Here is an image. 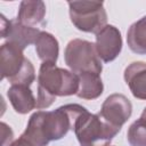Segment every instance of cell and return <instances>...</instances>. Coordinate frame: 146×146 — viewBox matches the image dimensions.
Masks as SVG:
<instances>
[{"label": "cell", "instance_id": "obj_10", "mask_svg": "<svg viewBox=\"0 0 146 146\" xmlns=\"http://www.w3.org/2000/svg\"><path fill=\"white\" fill-rule=\"evenodd\" d=\"M123 76L133 97L146 100V63L132 62L125 67Z\"/></svg>", "mask_w": 146, "mask_h": 146}, {"label": "cell", "instance_id": "obj_16", "mask_svg": "<svg viewBox=\"0 0 146 146\" xmlns=\"http://www.w3.org/2000/svg\"><path fill=\"white\" fill-rule=\"evenodd\" d=\"M127 139L130 146H146V117L140 116L128 129Z\"/></svg>", "mask_w": 146, "mask_h": 146}, {"label": "cell", "instance_id": "obj_7", "mask_svg": "<svg viewBox=\"0 0 146 146\" xmlns=\"http://www.w3.org/2000/svg\"><path fill=\"white\" fill-rule=\"evenodd\" d=\"M132 113L131 102L122 94H112L103 103L98 114L111 125L121 129Z\"/></svg>", "mask_w": 146, "mask_h": 146}, {"label": "cell", "instance_id": "obj_6", "mask_svg": "<svg viewBox=\"0 0 146 146\" xmlns=\"http://www.w3.org/2000/svg\"><path fill=\"white\" fill-rule=\"evenodd\" d=\"M72 24L82 32L97 34L107 24V14L102 1H68Z\"/></svg>", "mask_w": 146, "mask_h": 146}, {"label": "cell", "instance_id": "obj_15", "mask_svg": "<svg viewBox=\"0 0 146 146\" xmlns=\"http://www.w3.org/2000/svg\"><path fill=\"white\" fill-rule=\"evenodd\" d=\"M129 49L137 55H146V16L130 25L127 32Z\"/></svg>", "mask_w": 146, "mask_h": 146}, {"label": "cell", "instance_id": "obj_11", "mask_svg": "<svg viewBox=\"0 0 146 146\" xmlns=\"http://www.w3.org/2000/svg\"><path fill=\"white\" fill-rule=\"evenodd\" d=\"M7 97L18 114H27L36 107V99L27 86L14 84L7 90Z\"/></svg>", "mask_w": 146, "mask_h": 146}, {"label": "cell", "instance_id": "obj_17", "mask_svg": "<svg viewBox=\"0 0 146 146\" xmlns=\"http://www.w3.org/2000/svg\"><path fill=\"white\" fill-rule=\"evenodd\" d=\"M0 125H1V136H2L1 146H10V144L14 140V132L7 123L1 122Z\"/></svg>", "mask_w": 146, "mask_h": 146}, {"label": "cell", "instance_id": "obj_12", "mask_svg": "<svg viewBox=\"0 0 146 146\" xmlns=\"http://www.w3.org/2000/svg\"><path fill=\"white\" fill-rule=\"evenodd\" d=\"M46 5L40 0H24L19 3V9L17 14V21L23 25L36 27L44 19Z\"/></svg>", "mask_w": 146, "mask_h": 146}, {"label": "cell", "instance_id": "obj_3", "mask_svg": "<svg viewBox=\"0 0 146 146\" xmlns=\"http://www.w3.org/2000/svg\"><path fill=\"white\" fill-rule=\"evenodd\" d=\"M1 79H7L11 86L23 84L30 87L35 80L33 64L23 54V50L10 42H5L0 48Z\"/></svg>", "mask_w": 146, "mask_h": 146}, {"label": "cell", "instance_id": "obj_13", "mask_svg": "<svg viewBox=\"0 0 146 146\" xmlns=\"http://www.w3.org/2000/svg\"><path fill=\"white\" fill-rule=\"evenodd\" d=\"M34 44L36 55L42 63L56 64L59 54V44L57 39L51 33L41 31Z\"/></svg>", "mask_w": 146, "mask_h": 146}, {"label": "cell", "instance_id": "obj_14", "mask_svg": "<svg viewBox=\"0 0 146 146\" xmlns=\"http://www.w3.org/2000/svg\"><path fill=\"white\" fill-rule=\"evenodd\" d=\"M79 90L76 96L82 99L92 100L98 98L104 91V84L100 74L82 73L79 74Z\"/></svg>", "mask_w": 146, "mask_h": 146}, {"label": "cell", "instance_id": "obj_9", "mask_svg": "<svg viewBox=\"0 0 146 146\" xmlns=\"http://www.w3.org/2000/svg\"><path fill=\"white\" fill-rule=\"evenodd\" d=\"M96 50L104 63L113 62L122 50L121 32L114 25H106L96 34Z\"/></svg>", "mask_w": 146, "mask_h": 146}, {"label": "cell", "instance_id": "obj_4", "mask_svg": "<svg viewBox=\"0 0 146 146\" xmlns=\"http://www.w3.org/2000/svg\"><path fill=\"white\" fill-rule=\"evenodd\" d=\"M73 131L80 146H107L121 129L107 123L98 113L91 114L87 110L76 120Z\"/></svg>", "mask_w": 146, "mask_h": 146}, {"label": "cell", "instance_id": "obj_19", "mask_svg": "<svg viewBox=\"0 0 146 146\" xmlns=\"http://www.w3.org/2000/svg\"><path fill=\"white\" fill-rule=\"evenodd\" d=\"M140 116H143V117H146V107L143 110V113H141V115Z\"/></svg>", "mask_w": 146, "mask_h": 146}, {"label": "cell", "instance_id": "obj_1", "mask_svg": "<svg viewBox=\"0 0 146 146\" xmlns=\"http://www.w3.org/2000/svg\"><path fill=\"white\" fill-rule=\"evenodd\" d=\"M87 111L79 104H66L54 111H36L21 135L32 146H47L50 141L59 140L73 130L76 120Z\"/></svg>", "mask_w": 146, "mask_h": 146}, {"label": "cell", "instance_id": "obj_20", "mask_svg": "<svg viewBox=\"0 0 146 146\" xmlns=\"http://www.w3.org/2000/svg\"><path fill=\"white\" fill-rule=\"evenodd\" d=\"M107 146H112V145H107Z\"/></svg>", "mask_w": 146, "mask_h": 146}, {"label": "cell", "instance_id": "obj_2", "mask_svg": "<svg viewBox=\"0 0 146 146\" xmlns=\"http://www.w3.org/2000/svg\"><path fill=\"white\" fill-rule=\"evenodd\" d=\"M36 108L43 110L51 106L56 97L76 95L79 76L72 71L58 67L52 63H42L38 73Z\"/></svg>", "mask_w": 146, "mask_h": 146}, {"label": "cell", "instance_id": "obj_5", "mask_svg": "<svg viewBox=\"0 0 146 146\" xmlns=\"http://www.w3.org/2000/svg\"><path fill=\"white\" fill-rule=\"evenodd\" d=\"M64 59L70 70L78 75L82 73L100 74L103 71L102 59L95 43L83 39H73L66 44Z\"/></svg>", "mask_w": 146, "mask_h": 146}, {"label": "cell", "instance_id": "obj_18", "mask_svg": "<svg viewBox=\"0 0 146 146\" xmlns=\"http://www.w3.org/2000/svg\"><path fill=\"white\" fill-rule=\"evenodd\" d=\"M10 146H32V144H31L27 139H25L23 136H21L18 139L14 140V141L10 144Z\"/></svg>", "mask_w": 146, "mask_h": 146}, {"label": "cell", "instance_id": "obj_8", "mask_svg": "<svg viewBox=\"0 0 146 146\" xmlns=\"http://www.w3.org/2000/svg\"><path fill=\"white\" fill-rule=\"evenodd\" d=\"M41 31L38 27H31L23 25L16 18L7 19L1 15V39H7V42L14 43L24 50L32 43H35V40Z\"/></svg>", "mask_w": 146, "mask_h": 146}]
</instances>
